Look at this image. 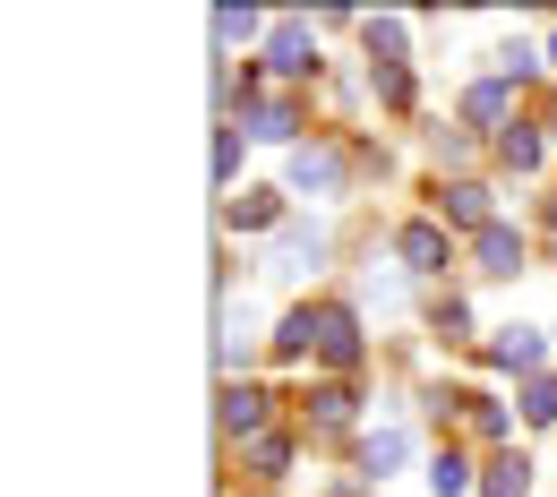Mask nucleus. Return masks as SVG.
I'll return each instance as SVG.
<instances>
[{"label": "nucleus", "mask_w": 557, "mask_h": 497, "mask_svg": "<svg viewBox=\"0 0 557 497\" xmlns=\"http://www.w3.org/2000/svg\"><path fill=\"white\" fill-rule=\"evenodd\" d=\"M309 17H275V35H267V70L275 77H309Z\"/></svg>", "instance_id": "1"}, {"label": "nucleus", "mask_w": 557, "mask_h": 497, "mask_svg": "<svg viewBox=\"0 0 557 497\" xmlns=\"http://www.w3.org/2000/svg\"><path fill=\"white\" fill-rule=\"evenodd\" d=\"M292 189L335 198V189H344V154H335V146H292Z\"/></svg>", "instance_id": "2"}, {"label": "nucleus", "mask_w": 557, "mask_h": 497, "mask_svg": "<svg viewBox=\"0 0 557 497\" xmlns=\"http://www.w3.org/2000/svg\"><path fill=\"white\" fill-rule=\"evenodd\" d=\"M395 258H404L412 275H437V266H446V232H437V223H404V232H395Z\"/></svg>", "instance_id": "3"}, {"label": "nucleus", "mask_w": 557, "mask_h": 497, "mask_svg": "<svg viewBox=\"0 0 557 497\" xmlns=\"http://www.w3.org/2000/svg\"><path fill=\"white\" fill-rule=\"evenodd\" d=\"M318 352L335 360V369L360 360V326H351V309H318Z\"/></svg>", "instance_id": "4"}, {"label": "nucleus", "mask_w": 557, "mask_h": 497, "mask_svg": "<svg viewBox=\"0 0 557 497\" xmlns=\"http://www.w3.org/2000/svg\"><path fill=\"white\" fill-rule=\"evenodd\" d=\"M258 421H267V395L258 386H223V428L232 437H258Z\"/></svg>", "instance_id": "5"}, {"label": "nucleus", "mask_w": 557, "mask_h": 497, "mask_svg": "<svg viewBox=\"0 0 557 497\" xmlns=\"http://www.w3.org/2000/svg\"><path fill=\"white\" fill-rule=\"evenodd\" d=\"M488 360H497V369H541V335H532V326H497Z\"/></svg>", "instance_id": "6"}, {"label": "nucleus", "mask_w": 557, "mask_h": 497, "mask_svg": "<svg viewBox=\"0 0 557 497\" xmlns=\"http://www.w3.org/2000/svg\"><path fill=\"white\" fill-rule=\"evenodd\" d=\"M318 258H326V232H318V223H292V232H283V266H275V275H300V266H318Z\"/></svg>", "instance_id": "7"}, {"label": "nucleus", "mask_w": 557, "mask_h": 497, "mask_svg": "<svg viewBox=\"0 0 557 497\" xmlns=\"http://www.w3.org/2000/svg\"><path fill=\"white\" fill-rule=\"evenodd\" d=\"M515 266H523V240H515L506 223H488L481 232V275H515Z\"/></svg>", "instance_id": "8"}, {"label": "nucleus", "mask_w": 557, "mask_h": 497, "mask_svg": "<svg viewBox=\"0 0 557 497\" xmlns=\"http://www.w3.org/2000/svg\"><path fill=\"white\" fill-rule=\"evenodd\" d=\"M249 335H258V309L249 300H223V360L249 352Z\"/></svg>", "instance_id": "9"}, {"label": "nucleus", "mask_w": 557, "mask_h": 497, "mask_svg": "<svg viewBox=\"0 0 557 497\" xmlns=\"http://www.w3.org/2000/svg\"><path fill=\"white\" fill-rule=\"evenodd\" d=\"M300 121H292V103H275V95H258L249 103V138H292Z\"/></svg>", "instance_id": "10"}, {"label": "nucleus", "mask_w": 557, "mask_h": 497, "mask_svg": "<svg viewBox=\"0 0 557 497\" xmlns=\"http://www.w3.org/2000/svg\"><path fill=\"white\" fill-rule=\"evenodd\" d=\"M481 489H488V497H523V489H532V463H523V455H497Z\"/></svg>", "instance_id": "11"}, {"label": "nucleus", "mask_w": 557, "mask_h": 497, "mask_svg": "<svg viewBox=\"0 0 557 497\" xmlns=\"http://www.w3.org/2000/svg\"><path fill=\"white\" fill-rule=\"evenodd\" d=\"M404 463V428H377V437H360V472H395Z\"/></svg>", "instance_id": "12"}, {"label": "nucleus", "mask_w": 557, "mask_h": 497, "mask_svg": "<svg viewBox=\"0 0 557 497\" xmlns=\"http://www.w3.org/2000/svg\"><path fill=\"white\" fill-rule=\"evenodd\" d=\"M446 214H455V223H481V232H488V189H481V181H455V189H446Z\"/></svg>", "instance_id": "13"}, {"label": "nucleus", "mask_w": 557, "mask_h": 497, "mask_svg": "<svg viewBox=\"0 0 557 497\" xmlns=\"http://www.w3.org/2000/svg\"><path fill=\"white\" fill-rule=\"evenodd\" d=\"M429 489H437V497H463V489H472V463H463V455L446 446V455L429 463Z\"/></svg>", "instance_id": "14"}, {"label": "nucleus", "mask_w": 557, "mask_h": 497, "mask_svg": "<svg viewBox=\"0 0 557 497\" xmlns=\"http://www.w3.org/2000/svg\"><path fill=\"white\" fill-rule=\"evenodd\" d=\"M369 26V52H386V70L404 61V17H360Z\"/></svg>", "instance_id": "15"}, {"label": "nucleus", "mask_w": 557, "mask_h": 497, "mask_svg": "<svg viewBox=\"0 0 557 497\" xmlns=\"http://www.w3.org/2000/svg\"><path fill=\"white\" fill-rule=\"evenodd\" d=\"M232 223H240V232H258V223H275V198H267V189H240V198H232Z\"/></svg>", "instance_id": "16"}, {"label": "nucleus", "mask_w": 557, "mask_h": 497, "mask_svg": "<svg viewBox=\"0 0 557 497\" xmlns=\"http://www.w3.org/2000/svg\"><path fill=\"white\" fill-rule=\"evenodd\" d=\"M523 421H532V428L557 421V386H549V377H532V386H523Z\"/></svg>", "instance_id": "17"}, {"label": "nucleus", "mask_w": 557, "mask_h": 497, "mask_svg": "<svg viewBox=\"0 0 557 497\" xmlns=\"http://www.w3.org/2000/svg\"><path fill=\"white\" fill-rule=\"evenodd\" d=\"M249 35H258L249 9H214V44H249Z\"/></svg>", "instance_id": "18"}, {"label": "nucleus", "mask_w": 557, "mask_h": 497, "mask_svg": "<svg viewBox=\"0 0 557 497\" xmlns=\"http://www.w3.org/2000/svg\"><path fill=\"white\" fill-rule=\"evenodd\" d=\"M463 112H472V121H506V86H472Z\"/></svg>", "instance_id": "19"}, {"label": "nucleus", "mask_w": 557, "mask_h": 497, "mask_svg": "<svg viewBox=\"0 0 557 497\" xmlns=\"http://www.w3.org/2000/svg\"><path fill=\"white\" fill-rule=\"evenodd\" d=\"M497 146H506V163H515V172H532V163H541V138H532V129H506Z\"/></svg>", "instance_id": "20"}, {"label": "nucleus", "mask_w": 557, "mask_h": 497, "mask_svg": "<svg viewBox=\"0 0 557 497\" xmlns=\"http://www.w3.org/2000/svg\"><path fill=\"white\" fill-rule=\"evenodd\" d=\"M463 421L481 428V437H497V428H506V412H497V403H481V395H463Z\"/></svg>", "instance_id": "21"}, {"label": "nucleus", "mask_w": 557, "mask_h": 497, "mask_svg": "<svg viewBox=\"0 0 557 497\" xmlns=\"http://www.w3.org/2000/svg\"><path fill=\"white\" fill-rule=\"evenodd\" d=\"M232 172H240V129H223V138H214V181H232Z\"/></svg>", "instance_id": "22"}, {"label": "nucleus", "mask_w": 557, "mask_h": 497, "mask_svg": "<svg viewBox=\"0 0 557 497\" xmlns=\"http://www.w3.org/2000/svg\"><path fill=\"white\" fill-rule=\"evenodd\" d=\"M249 463H258V472H283V463H292V446H283V437H258V446H249Z\"/></svg>", "instance_id": "23"}, {"label": "nucleus", "mask_w": 557, "mask_h": 497, "mask_svg": "<svg viewBox=\"0 0 557 497\" xmlns=\"http://www.w3.org/2000/svg\"><path fill=\"white\" fill-rule=\"evenodd\" d=\"M318 421H326V428L351 421V395H344V386H326V395H318Z\"/></svg>", "instance_id": "24"}, {"label": "nucleus", "mask_w": 557, "mask_h": 497, "mask_svg": "<svg viewBox=\"0 0 557 497\" xmlns=\"http://www.w3.org/2000/svg\"><path fill=\"white\" fill-rule=\"evenodd\" d=\"M549 61H557V52H549Z\"/></svg>", "instance_id": "25"}]
</instances>
